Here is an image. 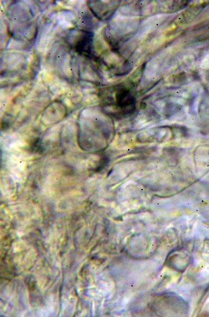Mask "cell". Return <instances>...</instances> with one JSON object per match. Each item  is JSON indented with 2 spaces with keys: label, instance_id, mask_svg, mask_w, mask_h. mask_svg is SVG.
Wrapping results in <instances>:
<instances>
[{
  "label": "cell",
  "instance_id": "1",
  "mask_svg": "<svg viewBox=\"0 0 209 317\" xmlns=\"http://www.w3.org/2000/svg\"><path fill=\"white\" fill-rule=\"evenodd\" d=\"M92 36L90 32L74 29L68 36V44L77 52L90 54L91 52Z\"/></svg>",
  "mask_w": 209,
  "mask_h": 317
}]
</instances>
